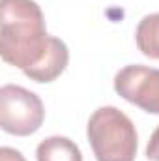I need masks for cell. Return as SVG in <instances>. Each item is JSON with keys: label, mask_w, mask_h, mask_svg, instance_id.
<instances>
[{"label": "cell", "mask_w": 159, "mask_h": 161, "mask_svg": "<svg viewBox=\"0 0 159 161\" xmlns=\"http://www.w3.org/2000/svg\"><path fill=\"white\" fill-rule=\"evenodd\" d=\"M54 36L47 34L43 11L34 0H0V56L23 73L49 53Z\"/></svg>", "instance_id": "cell-1"}, {"label": "cell", "mask_w": 159, "mask_h": 161, "mask_svg": "<svg viewBox=\"0 0 159 161\" xmlns=\"http://www.w3.org/2000/svg\"><path fill=\"white\" fill-rule=\"evenodd\" d=\"M88 142L97 161H135L139 137L135 124L116 107H99L86 125Z\"/></svg>", "instance_id": "cell-2"}, {"label": "cell", "mask_w": 159, "mask_h": 161, "mask_svg": "<svg viewBox=\"0 0 159 161\" xmlns=\"http://www.w3.org/2000/svg\"><path fill=\"white\" fill-rule=\"evenodd\" d=\"M45 120V107L38 94L17 86L4 84L0 88V127L15 137L36 133Z\"/></svg>", "instance_id": "cell-3"}, {"label": "cell", "mask_w": 159, "mask_h": 161, "mask_svg": "<svg viewBox=\"0 0 159 161\" xmlns=\"http://www.w3.org/2000/svg\"><path fill=\"white\" fill-rule=\"evenodd\" d=\"M114 90L120 97L139 109L159 114V69L140 64L122 68L114 77Z\"/></svg>", "instance_id": "cell-4"}, {"label": "cell", "mask_w": 159, "mask_h": 161, "mask_svg": "<svg viewBox=\"0 0 159 161\" xmlns=\"http://www.w3.org/2000/svg\"><path fill=\"white\" fill-rule=\"evenodd\" d=\"M68 62H69L68 45L60 38H54L49 53L45 54V58L36 68L26 71L25 75L30 80H36V82H52L54 79H58L64 73V69L68 68Z\"/></svg>", "instance_id": "cell-5"}, {"label": "cell", "mask_w": 159, "mask_h": 161, "mask_svg": "<svg viewBox=\"0 0 159 161\" xmlns=\"http://www.w3.org/2000/svg\"><path fill=\"white\" fill-rule=\"evenodd\" d=\"M38 161H82L80 148L68 137L52 135L43 139L36 148Z\"/></svg>", "instance_id": "cell-6"}, {"label": "cell", "mask_w": 159, "mask_h": 161, "mask_svg": "<svg viewBox=\"0 0 159 161\" xmlns=\"http://www.w3.org/2000/svg\"><path fill=\"white\" fill-rule=\"evenodd\" d=\"M135 43L144 56L159 60V13H150L140 19L135 32Z\"/></svg>", "instance_id": "cell-7"}, {"label": "cell", "mask_w": 159, "mask_h": 161, "mask_svg": "<svg viewBox=\"0 0 159 161\" xmlns=\"http://www.w3.org/2000/svg\"><path fill=\"white\" fill-rule=\"evenodd\" d=\"M146 158L150 161H159V125L156 127V131L152 133L148 146H146Z\"/></svg>", "instance_id": "cell-8"}, {"label": "cell", "mask_w": 159, "mask_h": 161, "mask_svg": "<svg viewBox=\"0 0 159 161\" xmlns=\"http://www.w3.org/2000/svg\"><path fill=\"white\" fill-rule=\"evenodd\" d=\"M0 161H26L23 158V154L15 148H9V146H4L0 150Z\"/></svg>", "instance_id": "cell-9"}]
</instances>
